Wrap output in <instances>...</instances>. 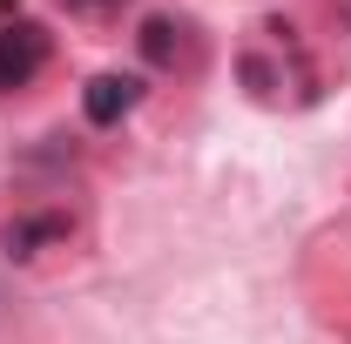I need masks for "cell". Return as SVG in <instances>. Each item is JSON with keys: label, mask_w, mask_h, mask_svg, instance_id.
I'll return each instance as SVG.
<instances>
[{"label": "cell", "mask_w": 351, "mask_h": 344, "mask_svg": "<svg viewBox=\"0 0 351 344\" xmlns=\"http://www.w3.org/2000/svg\"><path fill=\"white\" fill-rule=\"evenodd\" d=\"M47 68V27L41 21H7L0 27V88H27Z\"/></svg>", "instance_id": "1"}, {"label": "cell", "mask_w": 351, "mask_h": 344, "mask_svg": "<svg viewBox=\"0 0 351 344\" xmlns=\"http://www.w3.org/2000/svg\"><path fill=\"white\" fill-rule=\"evenodd\" d=\"M135 101H142V75H95V82L82 88V115L95 129H115Z\"/></svg>", "instance_id": "2"}, {"label": "cell", "mask_w": 351, "mask_h": 344, "mask_svg": "<svg viewBox=\"0 0 351 344\" xmlns=\"http://www.w3.org/2000/svg\"><path fill=\"white\" fill-rule=\"evenodd\" d=\"M68 236V216H27V223H7V257H34V243Z\"/></svg>", "instance_id": "3"}, {"label": "cell", "mask_w": 351, "mask_h": 344, "mask_svg": "<svg viewBox=\"0 0 351 344\" xmlns=\"http://www.w3.org/2000/svg\"><path fill=\"white\" fill-rule=\"evenodd\" d=\"M142 54H149V61H169V54H176V21L156 14V21L142 27Z\"/></svg>", "instance_id": "4"}, {"label": "cell", "mask_w": 351, "mask_h": 344, "mask_svg": "<svg viewBox=\"0 0 351 344\" xmlns=\"http://www.w3.org/2000/svg\"><path fill=\"white\" fill-rule=\"evenodd\" d=\"M75 14H108V7H122V0H68Z\"/></svg>", "instance_id": "5"}, {"label": "cell", "mask_w": 351, "mask_h": 344, "mask_svg": "<svg viewBox=\"0 0 351 344\" xmlns=\"http://www.w3.org/2000/svg\"><path fill=\"white\" fill-rule=\"evenodd\" d=\"M0 7H14V0H0Z\"/></svg>", "instance_id": "6"}]
</instances>
